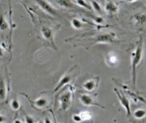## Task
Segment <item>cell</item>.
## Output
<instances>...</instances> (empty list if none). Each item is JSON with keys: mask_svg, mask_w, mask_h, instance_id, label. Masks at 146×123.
Wrapping results in <instances>:
<instances>
[{"mask_svg": "<svg viewBox=\"0 0 146 123\" xmlns=\"http://www.w3.org/2000/svg\"><path fill=\"white\" fill-rule=\"evenodd\" d=\"M143 57V39L140 38L135 51L132 53V75H133V82L136 84V74H137V68L142 61Z\"/></svg>", "mask_w": 146, "mask_h": 123, "instance_id": "obj_1", "label": "cell"}, {"mask_svg": "<svg viewBox=\"0 0 146 123\" xmlns=\"http://www.w3.org/2000/svg\"><path fill=\"white\" fill-rule=\"evenodd\" d=\"M92 41L93 43H113L116 39L115 33H101L96 35Z\"/></svg>", "mask_w": 146, "mask_h": 123, "instance_id": "obj_2", "label": "cell"}, {"mask_svg": "<svg viewBox=\"0 0 146 123\" xmlns=\"http://www.w3.org/2000/svg\"><path fill=\"white\" fill-rule=\"evenodd\" d=\"M115 92L117 93V96H118V98L120 100V103L124 107V109L126 110L127 111V116L130 117L131 116V108H130V102L128 100V98L122 93L120 91H118V89H115Z\"/></svg>", "mask_w": 146, "mask_h": 123, "instance_id": "obj_3", "label": "cell"}, {"mask_svg": "<svg viewBox=\"0 0 146 123\" xmlns=\"http://www.w3.org/2000/svg\"><path fill=\"white\" fill-rule=\"evenodd\" d=\"M74 67L72 69H70L68 73H66V74L62 77V79L59 80L57 86H56V88H55V90H54L55 92H57L58 90H60L62 87H63L65 85L68 84V83L72 80V79H73V77H74V75L72 74V72L74 71Z\"/></svg>", "mask_w": 146, "mask_h": 123, "instance_id": "obj_4", "label": "cell"}, {"mask_svg": "<svg viewBox=\"0 0 146 123\" xmlns=\"http://www.w3.org/2000/svg\"><path fill=\"white\" fill-rule=\"evenodd\" d=\"M71 99H72V94L70 92L67 91L62 94L60 97V104H61V109L62 110H67L70 104H71Z\"/></svg>", "mask_w": 146, "mask_h": 123, "instance_id": "obj_5", "label": "cell"}, {"mask_svg": "<svg viewBox=\"0 0 146 123\" xmlns=\"http://www.w3.org/2000/svg\"><path fill=\"white\" fill-rule=\"evenodd\" d=\"M35 2L37 3V4L47 14L50 15H57V12L56 10L47 2H45L44 0H35Z\"/></svg>", "mask_w": 146, "mask_h": 123, "instance_id": "obj_6", "label": "cell"}, {"mask_svg": "<svg viewBox=\"0 0 146 123\" xmlns=\"http://www.w3.org/2000/svg\"><path fill=\"white\" fill-rule=\"evenodd\" d=\"M41 33H42V36L44 37V39H46L47 41H49L50 44H52L53 46L55 47V50H56V47L54 44V32H53V30L48 27H41Z\"/></svg>", "mask_w": 146, "mask_h": 123, "instance_id": "obj_7", "label": "cell"}, {"mask_svg": "<svg viewBox=\"0 0 146 123\" xmlns=\"http://www.w3.org/2000/svg\"><path fill=\"white\" fill-rule=\"evenodd\" d=\"M98 81H99V78L94 77L93 79H91V80H87L86 82H85V84L83 85V87L87 92H93L97 88Z\"/></svg>", "mask_w": 146, "mask_h": 123, "instance_id": "obj_8", "label": "cell"}, {"mask_svg": "<svg viewBox=\"0 0 146 123\" xmlns=\"http://www.w3.org/2000/svg\"><path fill=\"white\" fill-rule=\"evenodd\" d=\"M80 101H81V103H82L84 105H86V106L96 105V106H100V107H102V108L104 109V106H101L100 104H98L92 98V97L90 96V95H86V94L81 95V96H80Z\"/></svg>", "mask_w": 146, "mask_h": 123, "instance_id": "obj_9", "label": "cell"}, {"mask_svg": "<svg viewBox=\"0 0 146 123\" xmlns=\"http://www.w3.org/2000/svg\"><path fill=\"white\" fill-rule=\"evenodd\" d=\"M104 8H105L106 12L110 15H114L118 12V5L114 1H111V0H109L106 2Z\"/></svg>", "mask_w": 146, "mask_h": 123, "instance_id": "obj_10", "label": "cell"}, {"mask_svg": "<svg viewBox=\"0 0 146 123\" xmlns=\"http://www.w3.org/2000/svg\"><path fill=\"white\" fill-rule=\"evenodd\" d=\"M132 20L138 26H143L146 23V14L145 13H137L133 17Z\"/></svg>", "mask_w": 146, "mask_h": 123, "instance_id": "obj_11", "label": "cell"}, {"mask_svg": "<svg viewBox=\"0 0 146 123\" xmlns=\"http://www.w3.org/2000/svg\"><path fill=\"white\" fill-rule=\"evenodd\" d=\"M7 91H6V86L3 79H0V100L3 101L6 98Z\"/></svg>", "mask_w": 146, "mask_h": 123, "instance_id": "obj_12", "label": "cell"}, {"mask_svg": "<svg viewBox=\"0 0 146 123\" xmlns=\"http://www.w3.org/2000/svg\"><path fill=\"white\" fill-rule=\"evenodd\" d=\"M48 103H49V102H48L47 98H38L37 100L34 101V105H35L37 108L41 109V108L45 107V106L48 104Z\"/></svg>", "mask_w": 146, "mask_h": 123, "instance_id": "obj_13", "label": "cell"}, {"mask_svg": "<svg viewBox=\"0 0 146 123\" xmlns=\"http://www.w3.org/2000/svg\"><path fill=\"white\" fill-rule=\"evenodd\" d=\"M133 116L136 119H143L144 117L146 116V110L144 109H139L136 110L133 112Z\"/></svg>", "mask_w": 146, "mask_h": 123, "instance_id": "obj_14", "label": "cell"}, {"mask_svg": "<svg viewBox=\"0 0 146 123\" xmlns=\"http://www.w3.org/2000/svg\"><path fill=\"white\" fill-rule=\"evenodd\" d=\"M9 28V24L3 15H0V30L6 31Z\"/></svg>", "mask_w": 146, "mask_h": 123, "instance_id": "obj_15", "label": "cell"}, {"mask_svg": "<svg viewBox=\"0 0 146 123\" xmlns=\"http://www.w3.org/2000/svg\"><path fill=\"white\" fill-rule=\"evenodd\" d=\"M57 3L64 8H74V4L72 0H57Z\"/></svg>", "mask_w": 146, "mask_h": 123, "instance_id": "obj_16", "label": "cell"}, {"mask_svg": "<svg viewBox=\"0 0 146 123\" xmlns=\"http://www.w3.org/2000/svg\"><path fill=\"white\" fill-rule=\"evenodd\" d=\"M71 24H72V27L74 28V29H81L83 27V23L80 20L77 19V18H73L72 21H71Z\"/></svg>", "mask_w": 146, "mask_h": 123, "instance_id": "obj_17", "label": "cell"}, {"mask_svg": "<svg viewBox=\"0 0 146 123\" xmlns=\"http://www.w3.org/2000/svg\"><path fill=\"white\" fill-rule=\"evenodd\" d=\"M118 62V57L115 56V55H109L108 57H107V62L108 64L111 65V66H114Z\"/></svg>", "mask_w": 146, "mask_h": 123, "instance_id": "obj_18", "label": "cell"}, {"mask_svg": "<svg viewBox=\"0 0 146 123\" xmlns=\"http://www.w3.org/2000/svg\"><path fill=\"white\" fill-rule=\"evenodd\" d=\"M10 107H11V109L13 110H15L16 111V110H20V108H21V103L18 101L17 98H14L10 102Z\"/></svg>", "mask_w": 146, "mask_h": 123, "instance_id": "obj_19", "label": "cell"}, {"mask_svg": "<svg viewBox=\"0 0 146 123\" xmlns=\"http://www.w3.org/2000/svg\"><path fill=\"white\" fill-rule=\"evenodd\" d=\"M92 8L99 14H102L103 13V9H102V7L101 5L98 3V2H97L96 0H92Z\"/></svg>", "mask_w": 146, "mask_h": 123, "instance_id": "obj_20", "label": "cell"}, {"mask_svg": "<svg viewBox=\"0 0 146 123\" xmlns=\"http://www.w3.org/2000/svg\"><path fill=\"white\" fill-rule=\"evenodd\" d=\"M76 3L83 8H86L87 9H92V7L90 6L89 3H87V2L86 0H76Z\"/></svg>", "mask_w": 146, "mask_h": 123, "instance_id": "obj_21", "label": "cell"}, {"mask_svg": "<svg viewBox=\"0 0 146 123\" xmlns=\"http://www.w3.org/2000/svg\"><path fill=\"white\" fill-rule=\"evenodd\" d=\"M79 115H80V116L81 117L82 122H83V121H87V120L92 119V114H91L90 112H87V111H86V112H81V113H80Z\"/></svg>", "mask_w": 146, "mask_h": 123, "instance_id": "obj_22", "label": "cell"}, {"mask_svg": "<svg viewBox=\"0 0 146 123\" xmlns=\"http://www.w3.org/2000/svg\"><path fill=\"white\" fill-rule=\"evenodd\" d=\"M25 122L26 123H35L34 119L33 118V116H29V115H26L25 116Z\"/></svg>", "mask_w": 146, "mask_h": 123, "instance_id": "obj_23", "label": "cell"}, {"mask_svg": "<svg viewBox=\"0 0 146 123\" xmlns=\"http://www.w3.org/2000/svg\"><path fill=\"white\" fill-rule=\"evenodd\" d=\"M73 120L74 122H81L82 120H81V117L80 116L79 114H76V115H74L73 116Z\"/></svg>", "mask_w": 146, "mask_h": 123, "instance_id": "obj_24", "label": "cell"}, {"mask_svg": "<svg viewBox=\"0 0 146 123\" xmlns=\"http://www.w3.org/2000/svg\"><path fill=\"white\" fill-rule=\"evenodd\" d=\"M95 21H96L97 23H98V24H101V23H103L104 19H103L101 16H98V17L95 18Z\"/></svg>", "mask_w": 146, "mask_h": 123, "instance_id": "obj_25", "label": "cell"}, {"mask_svg": "<svg viewBox=\"0 0 146 123\" xmlns=\"http://www.w3.org/2000/svg\"><path fill=\"white\" fill-rule=\"evenodd\" d=\"M6 121V119H5V116H2V115H0V123H3L4 122Z\"/></svg>", "mask_w": 146, "mask_h": 123, "instance_id": "obj_26", "label": "cell"}, {"mask_svg": "<svg viewBox=\"0 0 146 123\" xmlns=\"http://www.w3.org/2000/svg\"><path fill=\"white\" fill-rule=\"evenodd\" d=\"M4 55V52H3V50L2 49V47L0 46V57H3Z\"/></svg>", "mask_w": 146, "mask_h": 123, "instance_id": "obj_27", "label": "cell"}, {"mask_svg": "<svg viewBox=\"0 0 146 123\" xmlns=\"http://www.w3.org/2000/svg\"><path fill=\"white\" fill-rule=\"evenodd\" d=\"M44 123H52V122H51V121H50L49 118H47V117H46V118L44 119Z\"/></svg>", "mask_w": 146, "mask_h": 123, "instance_id": "obj_28", "label": "cell"}, {"mask_svg": "<svg viewBox=\"0 0 146 123\" xmlns=\"http://www.w3.org/2000/svg\"><path fill=\"white\" fill-rule=\"evenodd\" d=\"M137 97H138V98H139V100H141L142 102H144V103H145L146 104V100H145L144 98H141V97H139V96H137Z\"/></svg>", "mask_w": 146, "mask_h": 123, "instance_id": "obj_29", "label": "cell"}, {"mask_svg": "<svg viewBox=\"0 0 146 123\" xmlns=\"http://www.w3.org/2000/svg\"><path fill=\"white\" fill-rule=\"evenodd\" d=\"M13 123H22L19 119H15V120H14V122Z\"/></svg>", "mask_w": 146, "mask_h": 123, "instance_id": "obj_30", "label": "cell"}, {"mask_svg": "<svg viewBox=\"0 0 146 123\" xmlns=\"http://www.w3.org/2000/svg\"><path fill=\"white\" fill-rule=\"evenodd\" d=\"M136 1H138V0H127V2H129V3H133V2H136Z\"/></svg>", "mask_w": 146, "mask_h": 123, "instance_id": "obj_31", "label": "cell"}, {"mask_svg": "<svg viewBox=\"0 0 146 123\" xmlns=\"http://www.w3.org/2000/svg\"><path fill=\"white\" fill-rule=\"evenodd\" d=\"M38 123H43V122H38Z\"/></svg>", "mask_w": 146, "mask_h": 123, "instance_id": "obj_32", "label": "cell"}]
</instances>
